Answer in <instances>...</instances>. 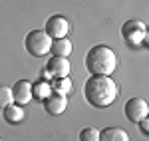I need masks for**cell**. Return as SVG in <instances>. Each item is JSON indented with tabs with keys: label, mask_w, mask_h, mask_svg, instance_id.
Here are the masks:
<instances>
[{
	"label": "cell",
	"mask_w": 149,
	"mask_h": 141,
	"mask_svg": "<svg viewBox=\"0 0 149 141\" xmlns=\"http://www.w3.org/2000/svg\"><path fill=\"white\" fill-rule=\"evenodd\" d=\"M119 95L117 83L109 76H92L84 83V97L92 107H107L111 106Z\"/></svg>",
	"instance_id": "6da1fadb"
},
{
	"label": "cell",
	"mask_w": 149,
	"mask_h": 141,
	"mask_svg": "<svg viewBox=\"0 0 149 141\" xmlns=\"http://www.w3.org/2000/svg\"><path fill=\"white\" fill-rule=\"evenodd\" d=\"M86 68L92 76H109L117 68V56L109 46L97 44L86 54Z\"/></svg>",
	"instance_id": "7a4b0ae2"
},
{
	"label": "cell",
	"mask_w": 149,
	"mask_h": 141,
	"mask_svg": "<svg viewBox=\"0 0 149 141\" xmlns=\"http://www.w3.org/2000/svg\"><path fill=\"white\" fill-rule=\"evenodd\" d=\"M24 44H26V50H28L30 56H34V58H42V56H46L48 52H50L52 38H50L44 30H32V32H28L26 40H24Z\"/></svg>",
	"instance_id": "3957f363"
},
{
	"label": "cell",
	"mask_w": 149,
	"mask_h": 141,
	"mask_svg": "<svg viewBox=\"0 0 149 141\" xmlns=\"http://www.w3.org/2000/svg\"><path fill=\"white\" fill-rule=\"evenodd\" d=\"M145 34H147V30H145V24L141 20H127L121 26V36L131 46H139L145 40Z\"/></svg>",
	"instance_id": "277c9868"
},
{
	"label": "cell",
	"mask_w": 149,
	"mask_h": 141,
	"mask_svg": "<svg viewBox=\"0 0 149 141\" xmlns=\"http://www.w3.org/2000/svg\"><path fill=\"white\" fill-rule=\"evenodd\" d=\"M123 111H125V117L129 119V121L137 123V121L147 117L149 106H147V101H145L143 97H131L125 103V109H123Z\"/></svg>",
	"instance_id": "5b68a950"
},
{
	"label": "cell",
	"mask_w": 149,
	"mask_h": 141,
	"mask_svg": "<svg viewBox=\"0 0 149 141\" xmlns=\"http://www.w3.org/2000/svg\"><path fill=\"white\" fill-rule=\"evenodd\" d=\"M44 32H46L52 40H58V38H66L70 32V22L64 18V16H50L46 20V28H44Z\"/></svg>",
	"instance_id": "8992f818"
},
{
	"label": "cell",
	"mask_w": 149,
	"mask_h": 141,
	"mask_svg": "<svg viewBox=\"0 0 149 141\" xmlns=\"http://www.w3.org/2000/svg\"><path fill=\"white\" fill-rule=\"evenodd\" d=\"M70 72H72V64L68 58L52 56L46 62V74L52 78H70Z\"/></svg>",
	"instance_id": "52a82bcc"
},
{
	"label": "cell",
	"mask_w": 149,
	"mask_h": 141,
	"mask_svg": "<svg viewBox=\"0 0 149 141\" xmlns=\"http://www.w3.org/2000/svg\"><path fill=\"white\" fill-rule=\"evenodd\" d=\"M12 90V101H16V103H28L34 95H32V83L28 82V80H18V82L14 83V88Z\"/></svg>",
	"instance_id": "ba28073f"
},
{
	"label": "cell",
	"mask_w": 149,
	"mask_h": 141,
	"mask_svg": "<svg viewBox=\"0 0 149 141\" xmlns=\"http://www.w3.org/2000/svg\"><path fill=\"white\" fill-rule=\"evenodd\" d=\"M66 107H68V99H66V95L50 94L46 99H44V109H46L50 115H60V113H64Z\"/></svg>",
	"instance_id": "9c48e42d"
},
{
	"label": "cell",
	"mask_w": 149,
	"mask_h": 141,
	"mask_svg": "<svg viewBox=\"0 0 149 141\" xmlns=\"http://www.w3.org/2000/svg\"><path fill=\"white\" fill-rule=\"evenodd\" d=\"M100 141H129V135L121 127H105L100 131Z\"/></svg>",
	"instance_id": "30bf717a"
},
{
	"label": "cell",
	"mask_w": 149,
	"mask_h": 141,
	"mask_svg": "<svg viewBox=\"0 0 149 141\" xmlns=\"http://www.w3.org/2000/svg\"><path fill=\"white\" fill-rule=\"evenodd\" d=\"M4 119L12 123V125H18V123H22L24 121V109L22 106H18V103H10V106L4 107Z\"/></svg>",
	"instance_id": "8fae6325"
},
{
	"label": "cell",
	"mask_w": 149,
	"mask_h": 141,
	"mask_svg": "<svg viewBox=\"0 0 149 141\" xmlns=\"http://www.w3.org/2000/svg\"><path fill=\"white\" fill-rule=\"evenodd\" d=\"M50 52L54 56H62L66 58L72 54V42L68 38H58V40H52V46H50Z\"/></svg>",
	"instance_id": "7c38bea8"
},
{
	"label": "cell",
	"mask_w": 149,
	"mask_h": 141,
	"mask_svg": "<svg viewBox=\"0 0 149 141\" xmlns=\"http://www.w3.org/2000/svg\"><path fill=\"white\" fill-rule=\"evenodd\" d=\"M50 88H52V94H60V95H66L74 90L70 78H54V82L50 83Z\"/></svg>",
	"instance_id": "4fadbf2b"
},
{
	"label": "cell",
	"mask_w": 149,
	"mask_h": 141,
	"mask_svg": "<svg viewBox=\"0 0 149 141\" xmlns=\"http://www.w3.org/2000/svg\"><path fill=\"white\" fill-rule=\"evenodd\" d=\"M50 94H52L50 83H46V82H36V83H32V95H34V97L46 99Z\"/></svg>",
	"instance_id": "5bb4252c"
},
{
	"label": "cell",
	"mask_w": 149,
	"mask_h": 141,
	"mask_svg": "<svg viewBox=\"0 0 149 141\" xmlns=\"http://www.w3.org/2000/svg\"><path fill=\"white\" fill-rule=\"evenodd\" d=\"M10 103H14L12 101V90L8 85H2L0 83V109H4V107L10 106Z\"/></svg>",
	"instance_id": "9a60e30c"
},
{
	"label": "cell",
	"mask_w": 149,
	"mask_h": 141,
	"mask_svg": "<svg viewBox=\"0 0 149 141\" xmlns=\"http://www.w3.org/2000/svg\"><path fill=\"white\" fill-rule=\"evenodd\" d=\"M80 141H100V131L95 127H84L80 131Z\"/></svg>",
	"instance_id": "2e32d148"
},
{
	"label": "cell",
	"mask_w": 149,
	"mask_h": 141,
	"mask_svg": "<svg viewBox=\"0 0 149 141\" xmlns=\"http://www.w3.org/2000/svg\"><path fill=\"white\" fill-rule=\"evenodd\" d=\"M139 123V129H141V133L143 135H149V123H147V117L141 119V121H137Z\"/></svg>",
	"instance_id": "e0dca14e"
},
{
	"label": "cell",
	"mask_w": 149,
	"mask_h": 141,
	"mask_svg": "<svg viewBox=\"0 0 149 141\" xmlns=\"http://www.w3.org/2000/svg\"><path fill=\"white\" fill-rule=\"evenodd\" d=\"M0 141H2V139H0Z\"/></svg>",
	"instance_id": "ac0fdd59"
}]
</instances>
